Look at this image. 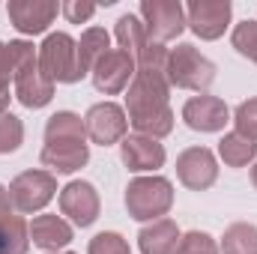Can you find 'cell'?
Returning a JSON list of instances; mask_svg holds the SVG:
<instances>
[{"label": "cell", "instance_id": "obj_22", "mask_svg": "<svg viewBox=\"0 0 257 254\" xmlns=\"http://www.w3.org/2000/svg\"><path fill=\"white\" fill-rule=\"evenodd\" d=\"M224 254H257V227L248 221H236L221 236Z\"/></svg>", "mask_w": 257, "mask_h": 254}, {"label": "cell", "instance_id": "obj_26", "mask_svg": "<svg viewBox=\"0 0 257 254\" xmlns=\"http://www.w3.org/2000/svg\"><path fill=\"white\" fill-rule=\"evenodd\" d=\"M174 254H218V245H215V239H212L209 233H203V230H192V233L180 236V242H177Z\"/></svg>", "mask_w": 257, "mask_h": 254}, {"label": "cell", "instance_id": "obj_16", "mask_svg": "<svg viewBox=\"0 0 257 254\" xmlns=\"http://www.w3.org/2000/svg\"><path fill=\"white\" fill-rule=\"evenodd\" d=\"M120 159L135 174L156 171V168L165 165V147L156 138H147V135H126L120 141Z\"/></svg>", "mask_w": 257, "mask_h": 254}, {"label": "cell", "instance_id": "obj_21", "mask_svg": "<svg viewBox=\"0 0 257 254\" xmlns=\"http://www.w3.org/2000/svg\"><path fill=\"white\" fill-rule=\"evenodd\" d=\"M108 42H111V36L102 27H90V30L81 33V39H78V63H81V72L84 75L93 72L96 60L108 51Z\"/></svg>", "mask_w": 257, "mask_h": 254}, {"label": "cell", "instance_id": "obj_19", "mask_svg": "<svg viewBox=\"0 0 257 254\" xmlns=\"http://www.w3.org/2000/svg\"><path fill=\"white\" fill-rule=\"evenodd\" d=\"M177 242H180V227L171 218H159L138 233L141 254H174Z\"/></svg>", "mask_w": 257, "mask_h": 254}, {"label": "cell", "instance_id": "obj_18", "mask_svg": "<svg viewBox=\"0 0 257 254\" xmlns=\"http://www.w3.org/2000/svg\"><path fill=\"white\" fill-rule=\"evenodd\" d=\"M30 239L33 245L54 254L57 248H66L72 242V224L60 215H36L30 224Z\"/></svg>", "mask_w": 257, "mask_h": 254}, {"label": "cell", "instance_id": "obj_23", "mask_svg": "<svg viewBox=\"0 0 257 254\" xmlns=\"http://www.w3.org/2000/svg\"><path fill=\"white\" fill-rule=\"evenodd\" d=\"M114 36H117V42H120V48L126 51V54H138L147 42H150V36H147V27H144V21L138 18V15H120V21H117V30H114Z\"/></svg>", "mask_w": 257, "mask_h": 254}, {"label": "cell", "instance_id": "obj_15", "mask_svg": "<svg viewBox=\"0 0 257 254\" xmlns=\"http://www.w3.org/2000/svg\"><path fill=\"white\" fill-rule=\"evenodd\" d=\"M183 120L194 132H221L224 123L230 120V111L224 105V99L218 96H194L183 105Z\"/></svg>", "mask_w": 257, "mask_h": 254}, {"label": "cell", "instance_id": "obj_17", "mask_svg": "<svg viewBox=\"0 0 257 254\" xmlns=\"http://www.w3.org/2000/svg\"><path fill=\"white\" fill-rule=\"evenodd\" d=\"M30 248V227L18 212H12L9 189L0 186V254H27Z\"/></svg>", "mask_w": 257, "mask_h": 254}, {"label": "cell", "instance_id": "obj_20", "mask_svg": "<svg viewBox=\"0 0 257 254\" xmlns=\"http://www.w3.org/2000/svg\"><path fill=\"white\" fill-rule=\"evenodd\" d=\"M218 156L224 159L227 168H245L257 156V141L239 135V132H227L218 144Z\"/></svg>", "mask_w": 257, "mask_h": 254}, {"label": "cell", "instance_id": "obj_5", "mask_svg": "<svg viewBox=\"0 0 257 254\" xmlns=\"http://www.w3.org/2000/svg\"><path fill=\"white\" fill-rule=\"evenodd\" d=\"M39 69L51 84H75L84 78L78 63V42L69 33H51L39 45Z\"/></svg>", "mask_w": 257, "mask_h": 254}, {"label": "cell", "instance_id": "obj_2", "mask_svg": "<svg viewBox=\"0 0 257 254\" xmlns=\"http://www.w3.org/2000/svg\"><path fill=\"white\" fill-rule=\"evenodd\" d=\"M87 129L84 120L72 111H57L45 123V147H42V165L54 174H75L90 162L87 150Z\"/></svg>", "mask_w": 257, "mask_h": 254}, {"label": "cell", "instance_id": "obj_1", "mask_svg": "<svg viewBox=\"0 0 257 254\" xmlns=\"http://www.w3.org/2000/svg\"><path fill=\"white\" fill-rule=\"evenodd\" d=\"M168 93H171V84H168L165 72L135 69V78H132L126 93V111L128 123L138 135H147L156 141L171 135L174 111L168 105Z\"/></svg>", "mask_w": 257, "mask_h": 254}, {"label": "cell", "instance_id": "obj_25", "mask_svg": "<svg viewBox=\"0 0 257 254\" xmlns=\"http://www.w3.org/2000/svg\"><path fill=\"white\" fill-rule=\"evenodd\" d=\"M24 141V126L15 114H0V153H15Z\"/></svg>", "mask_w": 257, "mask_h": 254}, {"label": "cell", "instance_id": "obj_28", "mask_svg": "<svg viewBox=\"0 0 257 254\" xmlns=\"http://www.w3.org/2000/svg\"><path fill=\"white\" fill-rule=\"evenodd\" d=\"M87 254H132V251H128V242L120 233L105 230V233H96V236L90 239Z\"/></svg>", "mask_w": 257, "mask_h": 254}, {"label": "cell", "instance_id": "obj_29", "mask_svg": "<svg viewBox=\"0 0 257 254\" xmlns=\"http://www.w3.org/2000/svg\"><path fill=\"white\" fill-rule=\"evenodd\" d=\"M60 12H63L72 24H81V21L93 18V12H96V3H87V0H66L63 6H60Z\"/></svg>", "mask_w": 257, "mask_h": 254}, {"label": "cell", "instance_id": "obj_31", "mask_svg": "<svg viewBox=\"0 0 257 254\" xmlns=\"http://www.w3.org/2000/svg\"><path fill=\"white\" fill-rule=\"evenodd\" d=\"M251 183H254V189H257V162H254V168H251Z\"/></svg>", "mask_w": 257, "mask_h": 254}, {"label": "cell", "instance_id": "obj_6", "mask_svg": "<svg viewBox=\"0 0 257 254\" xmlns=\"http://www.w3.org/2000/svg\"><path fill=\"white\" fill-rule=\"evenodd\" d=\"M165 78H168V84H174V87L203 93V90L215 81V63L206 60L194 45H177V48L168 54Z\"/></svg>", "mask_w": 257, "mask_h": 254}, {"label": "cell", "instance_id": "obj_3", "mask_svg": "<svg viewBox=\"0 0 257 254\" xmlns=\"http://www.w3.org/2000/svg\"><path fill=\"white\" fill-rule=\"evenodd\" d=\"M12 54V84H15V99L24 108H45L54 96V84L42 75L39 69V51L33 42L15 39L9 42Z\"/></svg>", "mask_w": 257, "mask_h": 254}, {"label": "cell", "instance_id": "obj_30", "mask_svg": "<svg viewBox=\"0 0 257 254\" xmlns=\"http://www.w3.org/2000/svg\"><path fill=\"white\" fill-rule=\"evenodd\" d=\"M9 78H12V54H9V45L0 42V99H12L9 96Z\"/></svg>", "mask_w": 257, "mask_h": 254}, {"label": "cell", "instance_id": "obj_9", "mask_svg": "<svg viewBox=\"0 0 257 254\" xmlns=\"http://www.w3.org/2000/svg\"><path fill=\"white\" fill-rule=\"evenodd\" d=\"M135 57L126 54L123 48H108L96 66H93V84H96V90L99 93H105V96H117V93H123L128 84H132V78H135Z\"/></svg>", "mask_w": 257, "mask_h": 254}, {"label": "cell", "instance_id": "obj_8", "mask_svg": "<svg viewBox=\"0 0 257 254\" xmlns=\"http://www.w3.org/2000/svg\"><path fill=\"white\" fill-rule=\"evenodd\" d=\"M141 18L153 42H171L186 30V9L180 0H141Z\"/></svg>", "mask_w": 257, "mask_h": 254}, {"label": "cell", "instance_id": "obj_13", "mask_svg": "<svg viewBox=\"0 0 257 254\" xmlns=\"http://www.w3.org/2000/svg\"><path fill=\"white\" fill-rule=\"evenodd\" d=\"M6 12H9V21L18 33L36 36V33L48 30V24L57 18L60 6L54 0H9Z\"/></svg>", "mask_w": 257, "mask_h": 254}, {"label": "cell", "instance_id": "obj_12", "mask_svg": "<svg viewBox=\"0 0 257 254\" xmlns=\"http://www.w3.org/2000/svg\"><path fill=\"white\" fill-rule=\"evenodd\" d=\"M177 177L186 189L192 191H206L218 180V162L212 156V150L206 147H189L180 153L177 159Z\"/></svg>", "mask_w": 257, "mask_h": 254}, {"label": "cell", "instance_id": "obj_10", "mask_svg": "<svg viewBox=\"0 0 257 254\" xmlns=\"http://www.w3.org/2000/svg\"><path fill=\"white\" fill-rule=\"evenodd\" d=\"M84 129H87V138L99 147H111V144H120L128 132V120L126 111L114 102H99L87 111L84 117Z\"/></svg>", "mask_w": 257, "mask_h": 254}, {"label": "cell", "instance_id": "obj_32", "mask_svg": "<svg viewBox=\"0 0 257 254\" xmlns=\"http://www.w3.org/2000/svg\"><path fill=\"white\" fill-rule=\"evenodd\" d=\"M54 254H57V251H54ZM63 254H72V251H63Z\"/></svg>", "mask_w": 257, "mask_h": 254}, {"label": "cell", "instance_id": "obj_7", "mask_svg": "<svg viewBox=\"0 0 257 254\" xmlns=\"http://www.w3.org/2000/svg\"><path fill=\"white\" fill-rule=\"evenodd\" d=\"M57 194V180L51 171H24L9 183V200L18 215L39 212Z\"/></svg>", "mask_w": 257, "mask_h": 254}, {"label": "cell", "instance_id": "obj_4", "mask_svg": "<svg viewBox=\"0 0 257 254\" xmlns=\"http://www.w3.org/2000/svg\"><path fill=\"white\" fill-rule=\"evenodd\" d=\"M174 206V186L165 177H138L126 189V209L135 221H159Z\"/></svg>", "mask_w": 257, "mask_h": 254}, {"label": "cell", "instance_id": "obj_27", "mask_svg": "<svg viewBox=\"0 0 257 254\" xmlns=\"http://www.w3.org/2000/svg\"><path fill=\"white\" fill-rule=\"evenodd\" d=\"M233 123H236V132H239V135H245V138L257 141V96L236 105V111H233Z\"/></svg>", "mask_w": 257, "mask_h": 254}, {"label": "cell", "instance_id": "obj_11", "mask_svg": "<svg viewBox=\"0 0 257 254\" xmlns=\"http://www.w3.org/2000/svg\"><path fill=\"white\" fill-rule=\"evenodd\" d=\"M230 0H192L186 6V24L200 39H218L230 24Z\"/></svg>", "mask_w": 257, "mask_h": 254}, {"label": "cell", "instance_id": "obj_24", "mask_svg": "<svg viewBox=\"0 0 257 254\" xmlns=\"http://www.w3.org/2000/svg\"><path fill=\"white\" fill-rule=\"evenodd\" d=\"M230 42H233V48L242 57H248L251 63H257V21H239L233 27Z\"/></svg>", "mask_w": 257, "mask_h": 254}, {"label": "cell", "instance_id": "obj_14", "mask_svg": "<svg viewBox=\"0 0 257 254\" xmlns=\"http://www.w3.org/2000/svg\"><path fill=\"white\" fill-rule=\"evenodd\" d=\"M99 191L84 180H75L60 189V212L69 215V221L78 227H90L99 218Z\"/></svg>", "mask_w": 257, "mask_h": 254}]
</instances>
